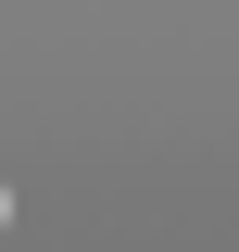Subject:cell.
Returning <instances> with one entry per match:
<instances>
[{
    "mask_svg": "<svg viewBox=\"0 0 239 252\" xmlns=\"http://www.w3.org/2000/svg\"><path fill=\"white\" fill-rule=\"evenodd\" d=\"M0 215H13V202H0Z\"/></svg>",
    "mask_w": 239,
    "mask_h": 252,
    "instance_id": "obj_1",
    "label": "cell"
}]
</instances>
